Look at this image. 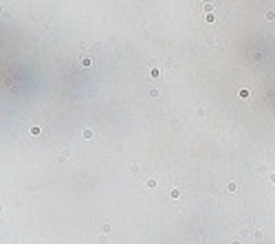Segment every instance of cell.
I'll use <instances>...</instances> for the list:
<instances>
[{
    "label": "cell",
    "mask_w": 275,
    "mask_h": 244,
    "mask_svg": "<svg viewBox=\"0 0 275 244\" xmlns=\"http://www.w3.org/2000/svg\"><path fill=\"white\" fill-rule=\"evenodd\" d=\"M227 189H229L231 194H236V191H238V183H229V185H227Z\"/></svg>",
    "instance_id": "obj_1"
},
{
    "label": "cell",
    "mask_w": 275,
    "mask_h": 244,
    "mask_svg": "<svg viewBox=\"0 0 275 244\" xmlns=\"http://www.w3.org/2000/svg\"><path fill=\"white\" fill-rule=\"evenodd\" d=\"M203 9L207 11V13H214V5H211V2H205V5H203Z\"/></svg>",
    "instance_id": "obj_2"
},
{
    "label": "cell",
    "mask_w": 275,
    "mask_h": 244,
    "mask_svg": "<svg viewBox=\"0 0 275 244\" xmlns=\"http://www.w3.org/2000/svg\"><path fill=\"white\" fill-rule=\"evenodd\" d=\"M66 158H68V150H62L60 156H57V161H66Z\"/></svg>",
    "instance_id": "obj_3"
},
{
    "label": "cell",
    "mask_w": 275,
    "mask_h": 244,
    "mask_svg": "<svg viewBox=\"0 0 275 244\" xmlns=\"http://www.w3.org/2000/svg\"><path fill=\"white\" fill-rule=\"evenodd\" d=\"M90 64H93V62H90V57H84V60H82V66H84V68H90Z\"/></svg>",
    "instance_id": "obj_4"
},
{
    "label": "cell",
    "mask_w": 275,
    "mask_h": 244,
    "mask_svg": "<svg viewBox=\"0 0 275 244\" xmlns=\"http://www.w3.org/2000/svg\"><path fill=\"white\" fill-rule=\"evenodd\" d=\"M82 136H84V139H86V141H88V139L93 136V130H84V132H82Z\"/></svg>",
    "instance_id": "obj_5"
},
{
    "label": "cell",
    "mask_w": 275,
    "mask_h": 244,
    "mask_svg": "<svg viewBox=\"0 0 275 244\" xmlns=\"http://www.w3.org/2000/svg\"><path fill=\"white\" fill-rule=\"evenodd\" d=\"M150 97H152V99L159 97V88H152V90H150Z\"/></svg>",
    "instance_id": "obj_6"
},
{
    "label": "cell",
    "mask_w": 275,
    "mask_h": 244,
    "mask_svg": "<svg viewBox=\"0 0 275 244\" xmlns=\"http://www.w3.org/2000/svg\"><path fill=\"white\" fill-rule=\"evenodd\" d=\"M159 75H161L159 68H152V71H150V77H159Z\"/></svg>",
    "instance_id": "obj_7"
},
{
    "label": "cell",
    "mask_w": 275,
    "mask_h": 244,
    "mask_svg": "<svg viewBox=\"0 0 275 244\" xmlns=\"http://www.w3.org/2000/svg\"><path fill=\"white\" fill-rule=\"evenodd\" d=\"M148 187H150V189H154V187H156V178H150V180H148Z\"/></svg>",
    "instance_id": "obj_8"
},
{
    "label": "cell",
    "mask_w": 275,
    "mask_h": 244,
    "mask_svg": "<svg viewBox=\"0 0 275 244\" xmlns=\"http://www.w3.org/2000/svg\"><path fill=\"white\" fill-rule=\"evenodd\" d=\"M170 196H172V198H178V196H181V189H172Z\"/></svg>",
    "instance_id": "obj_9"
},
{
    "label": "cell",
    "mask_w": 275,
    "mask_h": 244,
    "mask_svg": "<svg viewBox=\"0 0 275 244\" xmlns=\"http://www.w3.org/2000/svg\"><path fill=\"white\" fill-rule=\"evenodd\" d=\"M266 20H275V11H266Z\"/></svg>",
    "instance_id": "obj_10"
},
{
    "label": "cell",
    "mask_w": 275,
    "mask_h": 244,
    "mask_svg": "<svg viewBox=\"0 0 275 244\" xmlns=\"http://www.w3.org/2000/svg\"><path fill=\"white\" fill-rule=\"evenodd\" d=\"M251 235H253V238H255V240H260V238H262V231H260V229H258V231H253Z\"/></svg>",
    "instance_id": "obj_11"
},
{
    "label": "cell",
    "mask_w": 275,
    "mask_h": 244,
    "mask_svg": "<svg viewBox=\"0 0 275 244\" xmlns=\"http://www.w3.org/2000/svg\"><path fill=\"white\" fill-rule=\"evenodd\" d=\"M205 20H207V22H214L216 16H214V13H207V16H205Z\"/></svg>",
    "instance_id": "obj_12"
},
{
    "label": "cell",
    "mask_w": 275,
    "mask_h": 244,
    "mask_svg": "<svg viewBox=\"0 0 275 244\" xmlns=\"http://www.w3.org/2000/svg\"><path fill=\"white\" fill-rule=\"evenodd\" d=\"M240 97H244V99L249 97V90H247V88H242V90H240Z\"/></svg>",
    "instance_id": "obj_13"
},
{
    "label": "cell",
    "mask_w": 275,
    "mask_h": 244,
    "mask_svg": "<svg viewBox=\"0 0 275 244\" xmlns=\"http://www.w3.org/2000/svg\"><path fill=\"white\" fill-rule=\"evenodd\" d=\"M269 178H271V183H275V172H273V174H269Z\"/></svg>",
    "instance_id": "obj_14"
}]
</instances>
